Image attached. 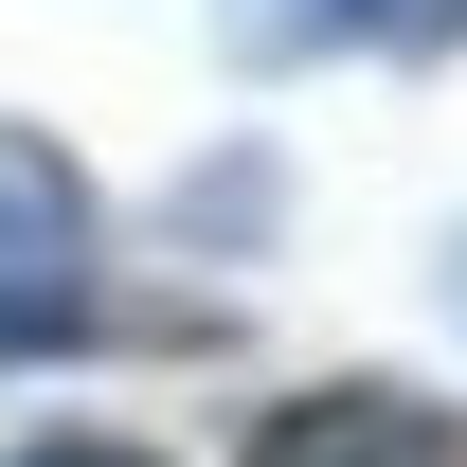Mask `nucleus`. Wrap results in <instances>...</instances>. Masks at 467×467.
<instances>
[{
    "mask_svg": "<svg viewBox=\"0 0 467 467\" xmlns=\"http://www.w3.org/2000/svg\"><path fill=\"white\" fill-rule=\"evenodd\" d=\"M90 252H109L90 162H72L55 126H0V359H55L90 324Z\"/></svg>",
    "mask_w": 467,
    "mask_h": 467,
    "instance_id": "nucleus-1",
    "label": "nucleus"
},
{
    "mask_svg": "<svg viewBox=\"0 0 467 467\" xmlns=\"http://www.w3.org/2000/svg\"><path fill=\"white\" fill-rule=\"evenodd\" d=\"M234 467H467V413L413 396V378H324V396H270Z\"/></svg>",
    "mask_w": 467,
    "mask_h": 467,
    "instance_id": "nucleus-2",
    "label": "nucleus"
},
{
    "mask_svg": "<svg viewBox=\"0 0 467 467\" xmlns=\"http://www.w3.org/2000/svg\"><path fill=\"white\" fill-rule=\"evenodd\" d=\"M306 36H359V55H450L467 36V0H288Z\"/></svg>",
    "mask_w": 467,
    "mask_h": 467,
    "instance_id": "nucleus-3",
    "label": "nucleus"
},
{
    "mask_svg": "<svg viewBox=\"0 0 467 467\" xmlns=\"http://www.w3.org/2000/svg\"><path fill=\"white\" fill-rule=\"evenodd\" d=\"M0 467H144L126 431H36V450H0Z\"/></svg>",
    "mask_w": 467,
    "mask_h": 467,
    "instance_id": "nucleus-4",
    "label": "nucleus"
},
{
    "mask_svg": "<svg viewBox=\"0 0 467 467\" xmlns=\"http://www.w3.org/2000/svg\"><path fill=\"white\" fill-rule=\"evenodd\" d=\"M450 288H467V270H450Z\"/></svg>",
    "mask_w": 467,
    "mask_h": 467,
    "instance_id": "nucleus-5",
    "label": "nucleus"
}]
</instances>
